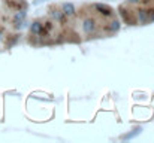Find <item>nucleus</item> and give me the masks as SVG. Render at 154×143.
I'll use <instances>...</instances> for the list:
<instances>
[{"instance_id": "obj_1", "label": "nucleus", "mask_w": 154, "mask_h": 143, "mask_svg": "<svg viewBox=\"0 0 154 143\" xmlns=\"http://www.w3.org/2000/svg\"><path fill=\"white\" fill-rule=\"evenodd\" d=\"M26 40L36 48L85 42L78 6L73 3H52L47 6V9L30 22Z\"/></svg>"}, {"instance_id": "obj_2", "label": "nucleus", "mask_w": 154, "mask_h": 143, "mask_svg": "<svg viewBox=\"0 0 154 143\" xmlns=\"http://www.w3.org/2000/svg\"><path fill=\"white\" fill-rule=\"evenodd\" d=\"M76 6L85 42L112 37L118 33L120 16L112 6L99 1H84Z\"/></svg>"}, {"instance_id": "obj_3", "label": "nucleus", "mask_w": 154, "mask_h": 143, "mask_svg": "<svg viewBox=\"0 0 154 143\" xmlns=\"http://www.w3.org/2000/svg\"><path fill=\"white\" fill-rule=\"evenodd\" d=\"M27 10L26 0H0V52L18 43Z\"/></svg>"}, {"instance_id": "obj_4", "label": "nucleus", "mask_w": 154, "mask_h": 143, "mask_svg": "<svg viewBox=\"0 0 154 143\" xmlns=\"http://www.w3.org/2000/svg\"><path fill=\"white\" fill-rule=\"evenodd\" d=\"M118 16L126 25H147L154 22V0H124L118 4Z\"/></svg>"}]
</instances>
